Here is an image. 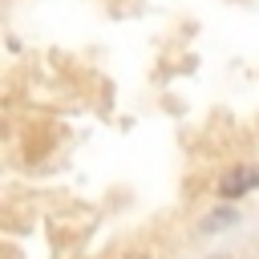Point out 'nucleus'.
I'll list each match as a JSON object with an SVG mask.
<instances>
[{"mask_svg": "<svg viewBox=\"0 0 259 259\" xmlns=\"http://www.w3.org/2000/svg\"><path fill=\"white\" fill-rule=\"evenodd\" d=\"M255 186H259V170H255V166H231V170L219 178L223 202H235V198H243V194L255 190Z\"/></svg>", "mask_w": 259, "mask_h": 259, "instance_id": "1", "label": "nucleus"}, {"mask_svg": "<svg viewBox=\"0 0 259 259\" xmlns=\"http://www.w3.org/2000/svg\"><path fill=\"white\" fill-rule=\"evenodd\" d=\"M227 223H235V206H227V202H223L219 210H210V214L202 219V231H206V235H214V231H223Z\"/></svg>", "mask_w": 259, "mask_h": 259, "instance_id": "2", "label": "nucleus"}, {"mask_svg": "<svg viewBox=\"0 0 259 259\" xmlns=\"http://www.w3.org/2000/svg\"><path fill=\"white\" fill-rule=\"evenodd\" d=\"M210 259H231V255H210Z\"/></svg>", "mask_w": 259, "mask_h": 259, "instance_id": "3", "label": "nucleus"}, {"mask_svg": "<svg viewBox=\"0 0 259 259\" xmlns=\"http://www.w3.org/2000/svg\"><path fill=\"white\" fill-rule=\"evenodd\" d=\"M130 259H150V255H130Z\"/></svg>", "mask_w": 259, "mask_h": 259, "instance_id": "4", "label": "nucleus"}]
</instances>
